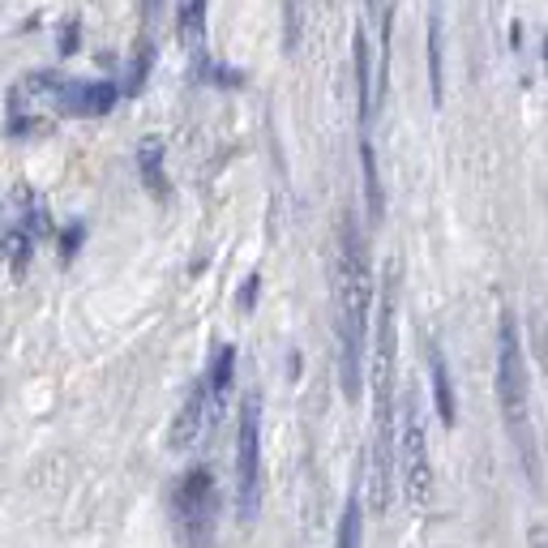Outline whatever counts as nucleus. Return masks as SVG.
Returning a JSON list of instances; mask_svg holds the SVG:
<instances>
[{
	"instance_id": "f257e3e1",
	"label": "nucleus",
	"mask_w": 548,
	"mask_h": 548,
	"mask_svg": "<svg viewBox=\"0 0 548 548\" xmlns=\"http://www.w3.org/2000/svg\"><path fill=\"white\" fill-rule=\"evenodd\" d=\"M369 309H373V257L356 210H343L339 223V270H334V339H339V386L347 399H360L364 352H369Z\"/></svg>"
},
{
	"instance_id": "7ed1b4c3",
	"label": "nucleus",
	"mask_w": 548,
	"mask_h": 548,
	"mask_svg": "<svg viewBox=\"0 0 548 548\" xmlns=\"http://www.w3.org/2000/svg\"><path fill=\"white\" fill-rule=\"evenodd\" d=\"M172 527L180 548H215L219 536V484L206 463L180 471L172 484Z\"/></svg>"
},
{
	"instance_id": "0eeeda50",
	"label": "nucleus",
	"mask_w": 548,
	"mask_h": 548,
	"mask_svg": "<svg viewBox=\"0 0 548 548\" xmlns=\"http://www.w3.org/2000/svg\"><path fill=\"white\" fill-rule=\"evenodd\" d=\"M206 411L210 407V390H206V377H197V382L189 386L185 403H180V411L172 416V429H167V446L172 450H193L197 437L206 433Z\"/></svg>"
},
{
	"instance_id": "a878e982",
	"label": "nucleus",
	"mask_w": 548,
	"mask_h": 548,
	"mask_svg": "<svg viewBox=\"0 0 548 548\" xmlns=\"http://www.w3.org/2000/svg\"><path fill=\"white\" fill-rule=\"evenodd\" d=\"M377 9H390V5H386V0H369V13H373V18H377Z\"/></svg>"
},
{
	"instance_id": "393cba45",
	"label": "nucleus",
	"mask_w": 548,
	"mask_h": 548,
	"mask_svg": "<svg viewBox=\"0 0 548 548\" xmlns=\"http://www.w3.org/2000/svg\"><path fill=\"white\" fill-rule=\"evenodd\" d=\"M531 548H548L544 544V531H531Z\"/></svg>"
},
{
	"instance_id": "4be33fe9",
	"label": "nucleus",
	"mask_w": 548,
	"mask_h": 548,
	"mask_svg": "<svg viewBox=\"0 0 548 548\" xmlns=\"http://www.w3.org/2000/svg\"><path fill=\"white\" fill-rule=\"evenodd\" d=\"M56 52H60V56H78V52H82V22H78V18L60 26V35H56Z\"/></svg>"
},
{
	"instance_id": "6ab92c4d",
	"label": "nucleus",
	"mask_w": 548,
	"mask_h": 548,
	"mask_svg": "<svg viewBox=\"0 0 548 548\" xmlns=\"http://www.w3.org/2000/svg\"><path fill=\"white\" fill-rule=\"evenodd\" d=\"M300 30H304V0H283V48L296 52L300 48Z\"/></svg>"
},
{
	"instance_id": "aec40b11",
	"label": "nucleus",
	"mask_w": 548,
	"mask_h": 548,
	"mask_svg": "<svg viewBox=\"0 0 548 548\" xmlns=\"http://www.w3.org/2000/svg\"><path fill=\"white\" fill-rule=\"evenodd\" d=\"M150 65H155V48H150V43H142V52H137V56L129 60V82H125V95H137V90L146 86V78H150Z\"/></svg>"
},
{
	"instance_id": "412c9836",
	"label": "nucleus",
	"mask_w": 548,
	"mask_h": 548,
	"mask_svg": "<svg viewBox=\"0 0 548 548\" xmlns=\"http://www.w3.org/2000/svg\"><path fill=\"white\" fill-rule=\"evenodd\" d=\"M82 240H86V223H69L60 232V262H73L82 253Z\"/></svg>"
},
{
	"instance_id": "ddd939ff",
	"label": "nucleus",
	"mask_w": 548,
	"mask_h": 548,
	"mask_svg": "<svg viewBox=\"0 0 548 548\" xmlns=\"http://www.w3.org/2000/svg\"><path fill=\"white\" fill-rule=\"evenodd\" d=\"M360 180H364V210H369V223L377 227L386 215V193H382V180H377V155L369 137H360Z\"/></svg>"
},
{
	"instance_id": "423d86ee",
	"label": "nucleus",
	"mask_w": 548,
	"mask_h": 548,
	"mask_svg": "<svg viewBox=\"0 0 548 548\" xmlns=\"http://www.w3.org/2000/svg\"><path fill=\"white\" fill-rule=\"evenodd\" d=\"M120 90L116 82H103V78H65L60 73L56 82V95H52V112L56 116H73V120H95V116H108L116 103H120Z\"/></svg>"
},
{
	"instance_id": "b1692460",
	"label": "nucleus",
	"mask_w": 548,
	"mask_h": 548,
	"mask_svg": "<svg viewBox=\"0 0 548 548\" xmlns=\"http://www.w3.org/2000/svg\"><path fill=\"white\" fill-rule=\"evenodd\" d=\"M159 9H163V0H146V22H150V18H155V13H159Z\"/></svg>"
},
{
	"instance_id": "f03ea898",
	"label": "nucleus",
	"mask_w": 548,
	"mask_h": 548,
	"mask_svg": "<svg viewBox=\"0 0 548 548\" xmlns=\"http://www.w3.org/2000/svg\"><path fill=\"white\" fill-rule=\"evenodd\" d=\"M497 403H501V424L514 454H519L523 476L531 489L540 484V441H536V420H531V382H527V360H523V339L514 326V313H501L497 322Z\"/></svg>"
},
{
	"instance_id": "a211bd4d",
	"label": "nucleus",
	"mask_w": 548,
	"mask_h": 548,
	"mask_svg": "<svg viewBox=\"0 0 548 548\" xmlns=\"http://www.w3.org/2000/svg\"><path fill=\"white\" fill-rule=\"evenodd\" d=\"M429 95H433V108H441V13L437 5L429 9Z\"/></svg>"
},
{
	"instance_id": "1a4fd4ad",
	"label": "nucleus",
	"mask_w": 548,
	"mask_h": 548,
	"mask_svg": "<svg viewBox=\"0 0 548 548\" xmlns=\"http://www.w3.org/2000/svg\"><path fill=\"white\" fill-rule=\"evenodd\" d=\"M48 129H52V116H43L35 103L22 99V90L13 86L9 99H5V133L18 137V142H30V137H39V133H48Z\"/></svg>"
},
{
	"instance_id": "f8f14e48",
	"label": "nucleus",
	"mask_w": 548,
	"mask_h": 548,
	"mask_svg": "<svg viewBox=\"0 0 548 548\" xmlns=\"http://www.w3.org/2000/svg\"><path fill=\"white\" fill-rule=\"evenodd\" d=\"M137 176H142V185L150 197H163L172 193V185H167V172H163V142L159 137H146L142 146H137Z\"/></svg>"
},
{
	"instance_id": "9d476101",
	"label": "nucleus",
	"mask_w": 548,
	"mask_h": 548,
	"mask_svg": "<svg viewBox=\"0 0 548 548\" xmlns=\"http://www.w3.org/2000/svg\"><path fill=\"white\" fill-rule=\"evenodd\" d=\"M429 386H433V407H437V420L446 424V429H454V411H459V403H454V382H450V364H446V352H441L437 343H429Z\"/></svg>"
},
{
	"instance_id": "5701e85b",
	"label": "nucleus",
	"mask_w": 548,
	"mask_h": 548,
	"mask_svg": "<svg viewBox=\"0 0 548 548\" xmlns=\"http://www.w3.org/2000/svg\"><path fill=\"white\" fill-rule=\"evenodd\" d=\"M236 300H240V309H245V313H253V300H257V274H249V283H245V292H240Z\"/></svg>"
},
{
	"instance_id": "9b49d317",
	"label": "nucleus",
	"mask_w": 548,
	"mask_h": 548,
	"mask_svg": "<svg viewBox=\"0 0 548 548\" xmlns=\"http://www.w3.org/2000/svg\"><path fill=\"white\" fill-rule=\"evenodd\" d=\"M202 377H206V390H210V407L219 411L227 403V394H232V382H236V347L232 343H219Z\"/></svg>"
},
{
	"instance_id": "2eb2a0df",
	"label": "nucleus",
	"mask_w": 548,
	"mask_h": 548,
	"mask_svg": "<svg viewBox=\"0 0 548 548\" xmlns=\"http://www.w3.org/2000/svg\"><path fill=\"white\" fill-rule=\"evenodd\" d=\"M13 232H22L26 240L43 245V240L52 236V215H48V206H43L39 197L26 193V202H22V210H18V227H13Z\"/></svg>"
},
{
	"instance_id": "4468645a",
	"label": "nucleus",
	"mask_w": 548,
	"mask_h": 548,
	"mask_svg": "<svg viewBox=\"0 0 548 548\" xmlns=\"http://www.w3.org/2000/svg\"><path fill=\"white\" fill-rule=\"evenodd\" d=\"M206 9H210V0H176V35L189 48H197L206 35Z\"/></svg>"
},
{
	"instance_id": "6e6552de",
	"label": "nucleus",
	"mask_w": 548,
	"mask_h": 548,
	"mask_svg": "<svg viewBox=\"0 0 548 548\" xmlns=\"http://www.w3.org/2000/svg\"><path fill=\"white\" fill-rule=\"evenodd\" d=\"M352 65H356V112H360V137H369L373 125V56H369V30L356 26L352 39Z\"/></svg>"
},
{
	"instance_id": "dca6fc26",
	"label": "nucleus",
	"mask_w": 548,
	"mask_h": 548,
	"mask_svg": "<svg viewBox=\"0 0 548 548\" xmlns=\"http://www.w3.org/2000/svg\"><path fill=\"white\" fill-rule=\"evenodd\" d=\"M360 544H364V506H360V493H352L347 497V506H343L334 548H360Z\"/></svg>"
},
{
	"instance_id": "20e7f679",
	"label": "nucleus",
	"mask_w": 548,
	"mask_h": 548,
	"mask_svg": "<svg viewBox=\"0 0 548 548\" xmlns=\"http://www.w3.org/2000/svg\"><path fill=\"white\" fill-rule=\"evenodd\" d=\"M232 493H236V519L240 523H257V510H262V399L245 394L236 416V459H232Z\"/></svg>"
},
{
	"instance_id": "f3484780",
	"label": "nucleus",
	"mask_w": 548,
	"mask_h": 548,
	"mask_svg": "<svg viewBox=\"0 0 548 548\" xmlns=\"http://www.w3.org/2000/svg\"><path fill=\"white\" fill-rule=\"evenodd\" d=\"M197 82L223 86V90H240V86H245V73H240L236 65H223V60H215V56H197Z\"/></svg>"
},
{
	"instance_id": "bb28decb",
	"label": "nucleus",
	"mask_w": 548,
	"mask_h": 548,
	"mask_svg": "<svg viewBox=\"0 0 548 548\" xmlns=\"http://www.w3.org/2000/svg\"><path fill=\"white\" fill-rule=\"evenodd\" d=\"M544 69H548V35H544Z\"/></svg>"
},
{
	"instance_id": "39448f33",
	"label": "nucleus",
	"mask_w": 548,
	"mask_h": 548,
	"mask_svg": "<svg viewBox=\"0 0 548 548\" xmlns=\"http://www.w3.org/2000/svg\"><path fill=\"white\" fill-rule=\"evenodd\" d=\"M394 459H399L403 497L420 510L433 493V463H429V437H424V411L416 394H403L399 407H394Z\"/></svg>"
}]
</instances>
